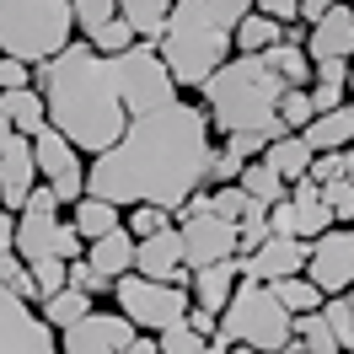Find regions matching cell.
Instances as JSON below:
<instances>
[{"label":"cell","mask_w":354,"mask_h":354,"mask_svg":"<svg viewBox=\"0 0 354 354\" xmlns=\"http://www.w3.org/2000/svg\"><path fill=\"white\" fill-rule=\"evenodd\" d=\"M118 97L129 124L118 145L86 161V199H102L113 209L156 204L177 215L183 204L209 183L215 161V129L199 102H188L167 75L161 54L151 44H134L113 59Z\"/></svg>","instance_id":"1"},{"label":"cell","mask_w":354,"mask_h":354,"mask_svg":"<svg viewBox=\"0 0 354 354\" xmlns=\"http://www.w3.org/2000/svg\"><path fill=\"white\" fill-rule=\"evenodd\" d=\"M32 91L44 97L48 129H59L86 156H102L118 145V134L129 124L124 113V97H118V75H113V59H102L97 48H86L81 38L54 54L48 65L32 70Z\"/></svg>","instance_id":"2"},{"label":"cell","mask_w":354,"mask_h":354,"mask_svg":"<svg viewBox=\"0 0 354 354\" xmlns=\"http://www.w3.org/2000/svg\"><path fill=\"white\" fill-rule=\"evenodd\" d=\"M247 11H252V0H172V17H167L156 54L183 97L199 91L231 59V38Z\"/></svg>","instance_id":"3"},{"label":"cell","mask_w":354,"mask_h":354,"mask_svg":"<svg viewBox=\"0 0 354 354\" xmlns=\"http://www.w3.org/2000/svg\"><path fill=\"white\" fill-rule=\"evenodd\" d=\"M279 97L285 86L263 70L258 54H231L209 81L199 86V108L209 129L221 134H258V140H279Z\"/></svg>","instance_id":"4"},{"label":"cell","mask_w":354,"mask_h":354,"mask_svg":"<svg viewBox=\"0 0 354 354\" xmlns=\"http://www.w3.org/2000/svg\"><path fill=\"white\" fill-rule=\"evenodd\" d=\"M75 44L70 0H0V54L22 65H48Z\"/></svg>","instance_id":"5"},{"label":"cell","mask_w":354,"mask_h":354,"mask_svg":"<svg viewBox=\"0 0 354 354\" xmlns=\"http://www.w3.org/2000/svg\"><path fill=\"white\" fill-rule=\"evenodd\" d=\"M290 333H295V317L268 295V285H247V279L236 285V295L215 317V344L221 349L242 344L252 354H279L290 344Z\"/></svg>","instance_id":"6"},{"label":"cell","mask_w":354,"mask_h":354,"mask_svg":"<svg viewBox=\"0 0 354 354\" xmlns=\"http://www.w3.org/2000/svg\"><path fill=\"white\" fill-rule=\"evenodd\" d=\"M188 285H156V279H140V274H124V279H113V311L118 317H129L134 333H161L183 328V317H188Z\"/></svg>","instance_id":"7"},{"label":"cell","mask_w":354,"mask_h":354,"mask_svg":"<svg viewBox=\"0 0 354 354\" xmlns=\"http://www.w3.org/2000/svg\"><path fill=\"white\" fill-rule=\"evenodd\" d=\"M32 167H38V183L59 204L86 199V156L70 145L59 129H38L32 134Z\"/></svg>","instance_id":"8"},{"label":"cell","mask_w":354,"mask_h":354,"mask_svg":"<svg viewBox=\"0 0 354 354\" xmlns=\"http://www.w3.org/2000/svg\"><path fill=\"white\" fill-rule=\"evenodd\" d=\"M306 279L322 290V301L354 290V225H328L317 242H306Z\"/></svg>","instance_id":"9"},{"label":"cell","mask_w":354,"mask_h":354,"mask_svg":"<svg viewBox=\"0 0 354 354\" xmlns=\"http://www.w3.org/2000/svg\"><path fill=\"white\" fill-rule=\"evenodd\" d=\"M177 242H183V268H209L236 258V225L221 215H177Z\"/></svg>","instance_id":"10"},{"label":"cell","mask_w":354,"mask_h":354,"mask_svg":"<svg viewBox=\"0 0 354 354\" xmlns=\"http://www.w3.org/2000/svg\"><path fill=\"white\" fill-rule=\"evenodd\" d=\"M70 17H75V38L97 48L102 59H118L124 48H134V32L118 22V0H70Z\"/></svg>","instance_id":"11"},{"label":"cell","mask_w":354,"mask_h":354,"mask_svg":"<svg viewBox=\"0 0 354 354\" xmlns=\"http://www.w3.org/2000/svg\"><path fill=\"white\" fill-rule=\"evenodd\" d=\"M54 338H59V354H124V344L134 338V328H129V317L91 306L75 328L54 333Z\"/></svg>","instance_id":"12"},{"label":"cell","mask_w":354,"mask_h":354,"mask_svg":"<svg viewBox=\"0 0 354 354\" xmlns=\"http://www.w3.org/2000/svg\"><path fill=\"white\" fill-rule=\"evenodd\" d=\"M0 354H59V338L44 328V317L0 290Z\"/></svg>","instance_id":"13"},{"label":"cell","mask_w":354,"mask_h":354,"mask_svg":"<svg viewBox=\"0 0 354 354\" xmlns=\"http://www.w3.org/2000/svg\"><path fill=\"white\" fill-rule=\"evenodd\" d=\"M236 274H242L247 285L295 279V274H306V242H295V236H268L258 252H242V258H236Z\"/></svg>","instance_id":"14"},{"label":"cell","mask_w":354,"mask_h":354,"mask_svg":"<svg viewBox=\"0 0 354 354\" xmlns=\"http://www.w3.org/2000/svg\"><path fill=\"white\" fill-rule=\"evenodd\" d=\"M301 48H306L311 65H322V59H344V65H349L354 59V6L349 0L328 6V11L306 27V44Z\"/></svg>","instance_id":"15"},{"label":"cell","mask_w":354,"mask_h":354,"mask_svg":"<svg viewBox=\"0 0 354 354\" xmlns=\"http://www.w3.org/2000/svg\"><path fill=\"white\" fill-rule=\"evenodd\" d=\"M134 274H140V279H156V285H188L177 225L161 231V236H151V242H134Z\"/></svg>","instance_id":"16"},{"label":"cell","mask_w":354,"mask_h":354,"mask_svg":"<svg viewBox=\"0 0 354 354\" xmlns=\"http://www.w3.org/2000/svg\"><path fill=\"white\" fill-rule=\"evenodd\" d=\"M38 188V167H32V140H17L11 151L0 156V209L22 215L27 194Z\"/></svg>","instance_id":"17"},{"label":"cell","mask_w":354,"mask_h":354,"mask_svg":"<svg viewBox=\"0 0 354 354\" xmlns=\"http://www.w3.org/2000/svg\"><path fill=\"white\" fill-rule=\"evenodd\" d=\"M236 285H242V274H236V258H231V263L194 268V274H188V301H194L199 311H209V317H221L225 301L236 295Z\"/></svg>","instance_id":"18"},{"label":"cell","mask_w":354,"mask_h":354,"mask_svg":"<svg viewBox=\"0 0 354 354\" xmlns=\"http://www.w3.org/2000/svg\"><path fill=\"white\" fill-rule=\"evenodd\" d=\"M311 156H338L354 145V108H333V113H317L306 129H301Z\"/></svg>","instance_id":"19"},{"label":"cell","mask_w":354,"mask_h":354,"mask_svg":"<svg viewBox=\"0 0 354 354\" xmlns=\"http://www.w3.org/2000/svg\"><path fill=\"white\" fill-rule=\"evenodd\" d=\"M285 199H290V215H295V236H301V242H317V236L333 225L328 204H322V188H317L311 177H301Z\"/></svg>","instance_id":"20"},{"label":"cell","mask_w":354,"mask_h":354,"mask_svg":"<svg viewBox=\"0 0 354 354\" xmlns=\"http://www.w3.org/2000/svg\"><path fill=\"white\" fill-rule=\"evenodd\" d=\"M258 161H263L285 188H295V183L311 172V151H306V140H301V134H279V140H268Z\"/></svg>","instance_id":"21"},{"label":"cell","mask_w":354,"mask_h":354,"mask_svg":"<svg viewBox=\"0 0 354 354\" xmlns=\"http://www.w3.org/2000/svg\"><path fill=\"white\" fill-rule=\"evenodd\" d=\"M311 113H333V108H349V65L344 59H322L311 65Z\"/></svg>","instance_id":"22"},{"label":"cell","mask_w":354,"mask_h":354,"mask_svg":"<svg viewBox=\"0 0 354 354\" xmlns=\"http://www.w3.org/2000/svg\"><path fill=\"white\" fill-rule=\"evenodd\" d=\"M167 17H172V0H118V22L134 32V44H161L167 32Z\"/></svg>","instance_id":"23"},{"label":"cell","mask_w":354,"mask_h":354,"mask_svg":"<svg viewBox=\"0 0 354 354\" xmlns=\"http://www.w3.org/2000/svg\"><path fill=\"white\" fill-rule=\"evenodd\" d=\"M86 263L102 274V279H124V274H134V236L118 225L113 236H102V242H86Z\"/></svg>","instance_id":"24"},{"label":"cell","mask_w":354,"mask_h":354,"mask_svg":"<svg viewBox=\"0 0 354 354\" xmlns=\"http://www.w3.org/2000/svg\"><path fill=\"white\" fill-rule=\"evenodd\" d=\"M0 118H6L17 134H22V140H32L38 129H48L44 97H38L32 86H22V91H0Z\"/></svg>","instance_id":"25"},{"label":"cell","mask_w":354,"mask_h":354,"mask_svg":"<svg viewBox=\"0 0 354 354\" xmlns=\"http://www.w3.org/2000/svg\"><path fill=\"white\" fill-rule=\"evenodd\" d=\"M258 59H263V70H268V75H274L285 91H290V86H301V91L311 86V59H306V48H301V44H274V48H263Z\"/></svg>","instance_id":"26"},{"label":"cell","mask_w":354,"mask_h":354,"mask_svg":"<svg viewBox=\"0 0 354 354\" xmlns=\"http://www.w3.org/2000/svg\"><path fill=\"white\" fill-rule=\"evenodd\" d=\"M70 225H75L81 242H102V236H113V231L124 225V215H118L113 204H102V199H75L70 204Z\"/></svg>","instance_id":"27"},{"label":"cell","mask_w":354,"mask_h":354,"mask_svg":"<svg viewBox=\"0 0 354 354\" xmlns=\"http://www.w3.org/2000/svg\"><path fill=\"white\" fill-rule=\"evenodd\" d=\"M285 44V27L274 22V17H258V11H247L242 22H236V38H231V54H263V48Z\"/></svg>","instance_id":"28"},{"label":"cell","mask_w":354,"mask_h":354,"mask_svg":"<svg viewBox=\"0 0 354 354\" xmlns=\"http://www.w3.org/2000/svg\"><path fill=\"white\" fill-rule=\"evenodd\" d=\"M91 311V295H81V290H59V295H48V301H38V317H44V328L48 333H65V328H75L81 317Z\"/></svg>","instance_id":"29"},{"label":"cell","mask_w":354,"mask_h":354,"mask_svg":"<svg viewBox=\"0 0 354 354\" xmlns=\"http://www.w3.org/2000/svg\"><path fill=\"white\" fill-rule=\"evenodd\" d=\"M268 295H274L290 317H311V311H322V290L311 285L306 274H295V279H274V285H268Z\"/></svg>","instance_id":"30"},{"label":"cell","mask_w":354,"mask_h":354,"mask_svg":"<svg viewBox=\"0 0 354 354\" xmlns=\"http://www.w3.org/2000/svg\"><path fill=\"white\" fill-rule=\"evenodd\" d=\"M236 188H242V194H247L252 204H263V209H268V204H279V199L290 194V188H285V183H279L274 172H268L263 161H247V167H242V177H236Z\"/></svg>","instance_id":"31"},{"label":"cell","mask_w":354,"mask_h":354,"mask_svg":"<svg viewBox=\"0 0 354 354\" xmlns=\"http://www.w3.org/2000/svg\"><path fill=\"white\" fill-rule=\"evenodd\" d=\"M290 344L301 354H344L338 349V338H333V328L322 322V311H311V317H295V333H290Z\"/></svg>","instance_id":"32"},{"label":"cell","mask_w":354,"mask_h":354,"mask_svg":"<svg viewBox=\"0 0 354 354\" xmlns=\"http://www.w3.org/2000/svg\"><path fill=\"white\" fill-rule=\"evenodd\" d=\"M322 322L333 328L338 349L354 354V290H349V295H333V301H322Z\"/></svg>","instance_id":"33"},{"label":"cell","mask_w":354,"mask_h":354,"mask_svg":"<svg viewBox=\"0 0 354 354\" xmlns=\"http://www.w3.org/2000/svg\"><path fill=\"white\" fill-rule=\"evenodd\" d=\"M0 290H6V295H17L22 306H38V290H32V274H27V263L17 258V252H0Z\"/></svg>","instance_id":"34"},{"label":"cell","mask_w":354,"mask_h":354,"mask_svg":"<svg viewBox=\"0 0 354 354\" xmlns=\"http://www.w3.org/2000/svg\"><path fill=\"white\" fill-rule=\"evenodd\" d=\"M172 215L167 209H156V204H134L129 215H124V231H129L134 242H151V236H161V231H172Z\"/></svg>","instance_id":"35"},{"label":"cell","mask_w":354,"mask_h":354,"mask_svg":"<svg viewBox=\"0 0 354 354\" xmlns=\"http://www.w3.org/2000/svg\"><path fill=\"white\" fill-rule=\"evenodd\" d=\"M311 118H317V113H311V97L301 86H290L285 97H279V129H285V134H301Z\"/></svg>","instance_id":"36"},{"label":"cell","mask_w":354,"mask_h":354,"mask_svg":"<svg viewBox=\"0 0 354 354\" xmlns=\"http://www.w3.org/2000/svg\"><path fill=\"white\" fill-rule=\"evenodd\" d=\"M156 344H161V354H225L221 344H215V338H199V333H188V328L161 333Z\"/></svg>","instance_id":"37"},{"label":"cell","mask_w":354,"mask_h":354,"mask_svg":"<svg viewBox=\"0 0 354 354\" xmlns=\"http://www.w3.org/2000/svg\"><path fill=\"white\" fill-rule=\"evenodd\" d=\"M65 268H70V263H59V258H38V263H27L38 301H48V295H59V290H65ZM32 311H38V306H32Z\"/></svg>","instance_id":"38"},{"label":"cell","mask_w":354,"mask_h":354,"mask_svg":"<svg viewBox=\"0 0 354 354\" xmlns=\"http://www.w3.org/2000/svg\"><path fill=\"white\" fill-rule=\"evenodd\" d=\"M322 204H328L333 225H354V183H344V177L322 183Z\"/></svg>","instance_id":"39"},{"label":"cell","mask_w":354,"mask_h":354,"mask_svg":"<svg viewBox=\"0 0 354 354\" xmlns=\"http://www.w3.org/2000/svg\"><path fill=\"white\" fill-rule=\"evenodd\" d=\"M65 285L81 290V295H91V301H97V295H113V279H102V274H97L86 258H75V263L65 268Z\"/></svg>","instance_id":"40"},{"label":"cell","mask_w":354,"mask_h":354,"mask_svg":"<svg viewBox=\"0 0 354 354\" xmlns=\"http://www.w3.org/2000/svg\"><path fill=\"white\" fill-rule=\"evenodd\" d=\"M247 204H252V199H247L242 188H236V183H225V188H215V194H209V215H221V221L236 225V221L247 215Z\"/></svg>","instance_id":"41"},{"label":"cell","mask_w":354,"mask_h":354,"mask_svg":"<svg viewBox=\"0 0 354 354\" xmlns=\"http://www.w3.org/2000/svg\"><path fill=\"white\" fill-rule=\"evenodd\" d=\"M252 11H258V17H274L279 27L301 22V0H252Z\"/></svg>","instance_id":"42"},{"label":"cell","mask_w":354,"mask_h":354,"mask_svg":"<svg viewBox=\"0 0 354 354\" xmlns=\"http://www.w3.org/2000/svg\"><path fill=\"white\" fill-rule=\"evenodd\" d=\"M32 86V65H22V59H0V91H22Z\"/></svg>","instance_id":"43"},{"label":"cell","mask_w":354,"mask_h":354,"mask_svg":"<svg viewBox=\"0 0 354 354\" xmlns=\"http://www.w3.org/2000/svg\"><path fill=\"white\" fill-rule=\"evenodd\" d=\"M311 183H317V188H322V183H333V177H344V151L338 156H311Z\"/></svg>","instance_id":"44"},{"label":"cell","mask_w":354,"mask_h":354,"mask_svg":"<svg viewBox=\"0 0 354 354\" xmlns=\"http://www.w3.org/2000/svg\"><path fill=\"white\" fill-rule=\"evenodd\" d=\"M183 328H188V333H199V338H215V317H209V311H199V306H188Z\"/></svg>","instance_id":"45"},{"label":"cell","mask_w":354,"mask_h":354,"mask_svg":"<svg viewBox=\"0 0 354 354\" xmlns=\"http://www.w3.org/2000/svg\"><path fill=\"white\" fill-rule=\"evenodd\" d=\"M11 247H17V215L0 209V252H11Z\"/></svg>","instance_id":"46"},{"label":"cell","mask_w":354,"mask_h":354,"mask_svg":"<svg viewBox=\"0 0 354 354\" xmlns=\"http://www.w3.org/2000/svg\"><path fill=\"white\" fill-rule=\"evenodd\" d=\"M124 354H161V344H156L151 333H134L129 344H124Z\"/></svg>","instance_id":"47"},{"label":"cell","mask_w":354,"mask_h":354,"mask_svg":"<svg viewBox=\"0 0 354 354\" xmlns=\"http://www.w3.org/2000/svg\"><path fill=\"white\" fill-rule=\"evenodd\" d=\"M328 6H338V0H301V27H311L322 11H328Z\"/></svg>","instance_id":"48"},{"label":"cell","mask_w":354,"mask_h":354,"mask_svg":"<svg viewBox=\"0 0 354 354\" xmlns=\"http://www.w3.org/2000/svg\"><path fill=\"white\" fill-rule=\"evenodd\" d=\"M17 140H22V134H17V129H11V124H6V118H0V156L11 151V145H17Z\"/></svg>","instance_id":"49"},{"label":"cell","mask_w":354,"mask_h":354,"mask_svg":"<svg viewBox=\"0 0 354 354\" xmlns=\"http://www.w3.org/2000/svg\"><path fill=\"white\" fill-rule=\"evenodd\" d=\"M344 183H354V145L344 151Z\"/></svg>","instance_id":"50"},{"label":"cell","mask_w":354,"mask_h":354,"mask_svg":"<svg viewBox=\"0 0 354 354\" xmlns=\"http://www.w3.org/2000/svg\"><path fill=\"white\" fill-rule=\"evenodd\" d=\"M349 108H354V59H349Z\"/></svg>","instance_id":"51"},{"label":"cell","mask_w":354,"mask_h":354,"mask_svg":"<svg viewBox=\"0 0 354 354\" xmlns=\"http://www.w3.org/2000/svg\"><path fill=\"white\" fill-rule=\"evenodd\" d=\"M225 354H252V349H242V344H231V349H225Z\"/></svg>","instance_id":"52"},{"label":"cell","mask_w":354,"mask_h":354,"mask_svg":"<svg viewBox=\"0 0 354 354\" xmlns=\"http://www.w3.org/2000/svg\"><path fill=\"white\" fill-rule=\"evenodd\" d=\"M279 354H301V349H295V344H285V349H279Z\"/></svg>","instance_id":"53"},{"label":"cell","mask_w":354,"mask_h":354,"mask_svg":"<svg viewBox=\"0 0 354 354\" xmlns=\"http://www.w3.org/2000/svg\"><path fill=\"white\" fill-rule=\"evenodd\" d=\"M0 59H6V54H0Z\"/></svg>","instance_id":"54"},{"label":"cell","mask_w":354,"mask_h":354,"mask_svg":"<svg viewBox=\"0 0 354 354\" xmlns=\"http://www.w3.org/2000/svg\"><path fill=\"white\" fill-rule=\"evenodd\" d=\"M349 6H354V0H349Z\"/></svg>","instance_id":"55"}]
</instances>
